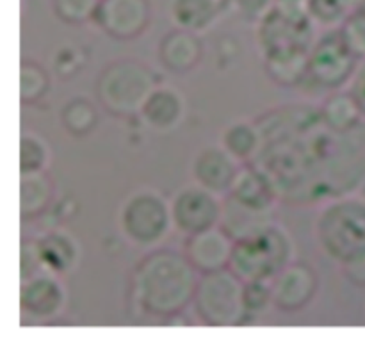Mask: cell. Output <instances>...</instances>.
I'll list each match as a JSON object with an SVG mask.
<instances>
[{
    "mask_svg": "<svg viewBox=\"0 0 365 344\" xmlns=\"http://www.w3.org/2000/svg\"><path fill=\"white\" fill-rule=\"evenodd\" d=\"M260 146L253 159L277 189L280 202L316 206L359 191L365 178V121L334 131L319 103L292 102L255 118Z\"/></svg>",
    "mask_w": 365,
    "mask_h": 344,
    "instance_id": "1",
    "label": "cell"
},
{
    "mask_svg": "<svg viewBox=\"0 0 365 344\" xmlns=\"http://www.w3.org/2000/svg\"><path fill=\"white\" fill-rule=\"evenodd\" d=\"M200 273L184 252L155 248L132 273V298L143 314L173 318L192 305Z\"/></svg>",
    "mask_w": 365,
    "mask_h": 344,
    "instance_id": "2",
    "label": "cell"
},
{
    "mask_svg": "<svg viewBox=\"0 0 365 344\" xmlns=\"http://www.w3.org/2000/svg\"><path fill=\"white\" fill-rule=\"evenodd\" d=\"M321 253L341 268L365 260V200L359 193L321 203L314 220Z\"/></svg>",
    "mask_w": 365,
    "mask_h": 344,
    "instance_id": "3",
    "label": "cell"
},
{
    "mask_svg": "<svg viewBox=\"0 0 365 344\" xmlns=\"http://www.w3.org/2000/svg\"><path fill=\"white\" fill-rule=\"evenodd\" d=\"M317 39V25L307 7H284L274 4L257 24V43L264 63L309 57Z\"/></svg>",
    "mask_w": 365,
    "mask_h": 344,
    "instance_id": "4",
    "label": "cell"
},
{
    "mask_svg": "<svg viewBox=\"0 0 365 344\" xmlns=\"http://www.w3.org/2000/svg\"><path fill=\"white\" fill-rule=\"evenodd\" d=\"M159 86L155 70L145 61L116 59L106 64L96 77V98L113 116L139 114L150 93Z\"/></svg>",
    "mask_w": 365,
    "mask_h": 344,
    "instance_id": "5",
    "label": "cell"
},
{
    "mask_svg": "<svg viewBox=\"0 0 365 344\" xmlns=\"http://www.w3.org/2000/svg\"><path fill=\"white\" fill-rule=\"evenodd\" d=\"M292 260H296L294 239L287 228L274 221L252 238L234 241L228 268L245 282H271Z\"/></svg>",
    "mask_w": 365,
    "mask_h": 344,
    "instance_id": "6",
    "label": "cell"
},
{
    "mask_svg": "<svg viewBox=\"0 0 365 344\" xmlns=\"http://www.w3.org/2000/svg\"><path fill=\"white\" fill-rule=\"evenodd\" d=\"M196 320L205 327H239L248 321L245 303V280L230 268L200 275L192 298Z\"/></svg>",
    "mask_w": 365,
    "mask_h": 344,
    "instance_id": "7",
    "label": "cell"
},
{
    "mask_svg": "<svg viewBox=\"0 0 365 344\" xmlns=\"http://www.w3.org/2000/svg\"><path fill=\"white\" fill-rule=\"evenodd\" d=\"M360 59L351 46L346 43L341 29L324 31L317 36L309 56V71L303 81V88L310 93H334L351 86Z\"/></svg>",
    "mask_w": 365,
    "mask_h": 344,
    "instance_id": "8",
    "label": "cell"
},
{
    "mask_svg": "<svg viewBox=\"0 0 365 344\" xmlns=\"http://www.w3.org/2000/svg\"><path fill=\"white\" fill-rule=\"evenodd\" d=\"M118 225L130 245L155 248L173 228L170 200L155 189H138L121 203Z\"/></svg>",
    "mask_w": 365,
    "mask_h": 344,
    "instance_id": "9",
    "label": "cell"
},
{
    "mask_svg": "<svg viewBox=\"0 0 365 344\" xmlns=\"http://www.w3.org/2000/svg\"><path fill=\"white\" fill-rule=\"evenodd\" d=\"M170 206L173 228L185 238L221 225L223 196L196 182L178 189L170 200Z\"/></svg>",
    "mask_w": 365,
    "mask_h": 344,
    "instance_id": "10",
    "label": "cell"
},
{
    "mask_svg": "<svg viewBox=\"0 0 365 344\" xmlns=\"http://www.w3.org/2000/svg\"><path fill=\"white\" fill-rule=\"evenodd\" d=\"M100 31L116 41H132L145 34L152 21L150 0H100L93 18Z\"/></svg>",
    "mask_w": 365,
    "mask_h": 344,
    "instance_id": "11",
    "label": "cell"
},
{
    "mask_svg": "<svg viewBox=\"0 0 365 344\" xmlns=\"http://www.w3.org/2000/svg\"><path fill=\"white\" fill-rule=\"evenodd\" d=\"M319 285L316 268L303 260H292L271 280L273 307L280 313H299L316 300Z\"/></svg>",
    "mask_w": 365,
    "mask_h": 344,
    "instance_id": "12",
    "label": "cell"
},
{
    "mask_svg": "<svg viewBox=\"0 0 365 344\" xmlns=\"http://www.w3.org/2000/svg\"><path fill=\"white\" fill-rule=\"evenodd\" d=\"M63 277L39 271L34 277L21 280L20 285V310L21 316L32 321L46 323L63 314L68 302V293Z\"/></svg>",
    "mask_w": 365,
    "mask_h": 344,
    "instance_id": "13",
    "label": "cell"
},
{
    "mask_svg": "<svg viewBox=\"0 0 365 344\" xmlns=\"http://www.w3.org/2000/svg\"><path fill=\"white\" fill-rule=\"evenodd\" d=\"M245 166L221 145H207L195 153L191 163V175L196 184L220 196H227Z\"/></svg>",
    "mask_w": 365,
    "mask_h": 344,
    "instance_id": "14",
    "label": "cell"
},
{
    "mask_svg": "<svg viewBox=\"0 0 365 344\" xmlns=\"http://www.w3.org/2000/svg\"><path fill=\"white\" fill-rule=\"evenodd\" d=\"M234 239L221 227L209 228L185 238L184 253L200 275L230 266Z\"/></svg>",
    "mask_w": 365,
    "mask_h": 344,
    "instance_id": "15",
    "label": "cell"
},
{
    "mask_svg": "<svg viewBox=\"0 0 365 344\" xmlns=\"http://www.w3.org/2000/svg\"><path fill=\"white\" fill-rule=\"evenodd\" d=\"M185 113L187 103L184 95L173 86L159 84L145 100L138 116L146 128L166 134L184 121Z\"/></svg>",
    "mask_w": 365,
    "mask_h": 344,
    "instance_id": "16",
    "label": "cell"
},
{
    "mask_svg": "<svg viewBox=\"0 0 365 344\" xmlns=\"http://www.w3.org/2000/svg\"><path fill=\"white\" fill-rule=\"evenodd\" d=\"M157 57L160 66L170 74H191L203 61V43L196 32L175 27L159 41Z\"/></svg>",
    "mask_w": 365,
    "mask_h": 344,
    "instance_id": "17",
    "label": "cell"
},
{
    "mask_svg": "<svg viewBox=\"0 0 365 344\" xmlns=\"http://www.w3.org/2000/svg\"><path fill=\"white\" fill-rule=\"evenodd\" d=\"M36 243H38L43 270L57 277L73 273L81 259V246L75 236L64 228H52L38 236Z\"/></svg>",
    "mask_w": 365,
    "mask_h": 344,
    "instance_id": "18",
    "label": "cell"
},
{
    "mask_svg": "<svg viewBox=\"0 0 365 344\" xmlns=\"http://www.w3.org/2000/svg\"><path fill=\"white\" fill-rule=\"evenodd\" d=\"M227 196L257 211H277L280 196L273 182L253 164H245Z\"/></svg>",
    "mask_w": 365,
    "mask_h": 344,
    "instance_id": "19",
    "label": "cell"
},
{
    "mask_svg": "<svg viewBox=\"0 0 365 344\" xmlns=\"http://www.w3.org/2000/svg\"><path fill=\"white\" fill-rule=\"evenodd\" d=\"M277 221V211H257L241 206L230 196H223L221 228L227 231L234 241L259 234Z\"/></svg>",
    "mask_w": 365,
    "mask_h": 344,
    "instance_id": "20",
    "label": "cell"
},
{
    "mask_svg": "<svg viewBox=\"0 0 365 344\" xmlns=\"http://www.w3.org/2000/svg\"><path fill=\"white\" fill-rule=\"evenodd\" d=\"M227 11L225 0H171L170 16L175 27L203 34Z\"/></svg>",
    "mask_w": 365,
    "mask_h": 344,
    "instance_id": "21",
    "label": "cell"
},
{
    "mask_svg": "<svg viewBox=\"0 0 365 344\" xmlns=\"http://www.w3.org/2000/svg\"><path fill=\"white\" fill-rule=\"evenodd\" d=\"M56 198V186L45 171L20 173V216L24 221L43 216Z\"/></svg>",
    "mask_w": 365,
    "mask_h": 344,
    "instance_id": "22",
    "label": "cell"
},
{
    "mask_svg": "<svg viewBox=\"0 0 365 344\" xmlns=\"http://www.w3.org/2000/svg\"><path fill=\"white\" fill-rule=\"evenodd\" d=\"M323 120L334 131L346 132L356 128L365 121V109L355 95L348 89L328 93L319 103Z\"/></svg>",
    "mask_w": 365,
    "mask_h": 344,
    "instance_id": "23",
    "label": "cell"
},
{
    "mask_svg": "<svg viewBox=\"0 0 365 344\" xmlns=\"http://www.w3.org/2000/svg\"><path fill=\"white\" fill-rule=\"evenodd\" d=\"M220 145L239 163L250 164L255 159L260 146V131L255 120H237L223 128Z\"/></svg>",
    "mask_w": 365,
    "mask_h": 344,
    "instance_id": "24",
    "label": "cell"
},
{
    "mask_svg": "<svg viewBox=\"0 0 365 344\" xmlns=\"http://www.w3.org/2000/svg\"><path fill=\"white\" fill-rule=\"evenodd\" d=\"M100 120L95 102L86 96H71L61 109V123L71 138H86L96 128Z\"/></svg>",
    "mask_w": 365,
    "mask_h": 344,
    "instance_id": "25",
    "label": "cell"
},
{
    "mask_svg": "<svg viewBox=\"0 0 365 344\" xmlns=\"http://www.w3.org/2000/svg\"><path fill=\"white\" fill-rule=\"evenodd\" d=\"M359 0H307V13L317 29H341L349 14L356 9Z\"/></svg>",
    "mask_w": 365,
    "mask_h": 344,
    "instance_id": "26",
    "label": "cell"
},
{
    "mask_svg": "<svg viewBox=\"0 0 365 344\" xmlns=\"http://www.w3.org/2000/svg\"><path fill=\"white\" fill-rule=\"evenodd\" d=\"M50 75L36 61H24L20 66V98L21 103H38L50 91Z\"/></svg>",
    "mask_w": 365,
    "mask_h": 344,
    "instance_id": "27",
    "label": "cell"
},
{
    "mask_svg": "<svg viewBox=\"0 0 365 344\" xmlns=\"http://www.w3.org/2000/svg\"><path fill=\"white\" fill-rule=\"evenodd\" d=\"M50 164V148L36 132H24L20 138V173L45 171Z\"/></svg>",
    "mask_w": 365,
    "mask_h": 344,
    "instance_id": "28",
    "label": "cell"
},
{
    "mask_svg": "<svg viewBox=\"0 0 365 344\" xmlns=\"http://www.w3.org/2000/svg\"><path fill=\"white\" fill-rule=\"evenodd\" d=\"M100 0H52V9L61 21L81 25L93 21Z\"/></svg>",
    "mask_w": 365,
    "mask_h": 344,
    "instance_id": "29",
    "label": "cell"
},
{
    "mask_svg": "<svg viewBox=\"0 0 365 344\" xmlns=\"http://www.w3.org/2000/svg\"><path fill=\"white\" fill-rule=\"evenodd\" d=\"M245 303L248 320L264 316L273 307V293L269 280L245 282Z\"/></svg>",
    "mask_w": 365,
    "mask_h": 344,
    "instance_id": "30",
    "label": "cell"
},
{
    "mask_svg": "<svg viewBox=\"0 0 365 344\" xmlns=\"http://www.w3.org/2000/svg\"><path fill=\"white\" fill-rule=\"evenodd\" d=\"M346 43L351 46L353 52L365 59V9H355L341 27Z\"/></svg>",
    "mask_w": 365,
    "mask_h": 344,
    "instance_id": "31",
    "label": "cell"
},
{
    "mask_svg": "<svg viewBox=\"0 0 365 344\" xmlns=\"http://www.w3.org/2000/svg\"><path fill=\"white\" fill-rule=\"evenodd\" d=\"M274 6V0H225V7L246 21L259 24Z\"/></svg>",
    "mask_w": 365,
    "mask_h": 344,
    "instance_id": "32",
    "label": "cell"
},
{
    "mask_svg": "<svg viewBox=\"0 0 365 344\" xmlns=\"http://www.w3.org/2000/svg\"><path fill=\"white\" fill-rule=\"evenodd\" d=\"M43 270L41 257H39V248L36 239L21 243V257H20V282L34 277L36 273Z\"/></svg>",
    "mask_w": 365,
    "mask_h": 344,
    "instance_id": "33",
    "label": "cell"
},
{
    "mask_svg": "<svg viewBox=\"0 0 365 344\" xmlns=\"http://www.w3.org/2000/svg\"><path fill=\"white\" fill-rule=\"evenodd\" d=\"M81 63V54L71 49V46H64L53 56V68H56L57 75H61V77H71V75L77 74Z\"/></svg>",
    "mask_w": 365,
    "mask_h": 344,
    "instance_id": "34",
    "label": "cell"
},
{
    "mask_svg": "<svg viewBox=\"0 0 365 344\" xmlns=\"http://www.w3.org/2000/svg\"><path fill=\"white\" fill-rule=\"evenodd\" d=\"M346 273V277L353 282L355 285H365V260L360 263L349 264V266L342 268Z\"/></svg>",
    "mask_w": 365,
    "mask_h": 344,
    "instance_id": "35",
    "label": "cell"
},
{
    "mask_svg": "<svg viewBox=\"0 0 365 344\" xmlns=\"http://www.w3.org/2000/svg\"><path fill=\"white\" fill-rule=\"evenodd\" d=\"M274 4L284 7H307V0H274Z\"/></svg>",
    "mask_w": 365,
    "mask_h": 344,
    "instance_id": "36",
    "label": "cell"
},
{
    "mask_svg": "<svg viewBox=\"0 0 365 344\" xmlns=\"http://www.w3.org/2000/svg\"><path fill=\"white\" fill-rule=\"evenodd\" d=\"M359 195L365 200V178H364V182H362V184H360V188H359Z\"/></svg>",
    "mask_w": 365,
    "mask_h": 344,
    "instance_id": "37",
    "label": "cell"
}]
</instances>
